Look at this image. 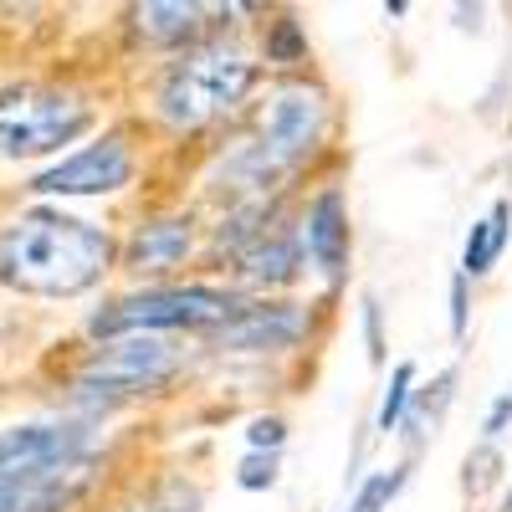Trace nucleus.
<instances>
[{
  "label": "nucleus",
  "mask_w": 512,
  "mask_h": 512,
  "mask_svg": "<svg viewBox=\"0 0 512 512\" xmlns=\"http://www.w3.org/2000/svg\"><path fill=\"white\" fill-rule=\"evenodd\" d=\"M113 267V236L62 210H26L0 231V282L26 297H77Z\"/></svg>",
  "instance_id": "f257e3e1"
},
{
  "label": "nucleus",
  "mask_w": 512,
  "mask_h": 512,
  "mask_svg": "<svg viewBox=\"0 0 512 512\" xmlns=\"http://www.w3.org/2000/svg\"><path fill=\"white\" fill-rule=\"evenodd\" d=\"M328 128V103L313 82H277L267 103L256 108V139L236 154L231 169H241L246 185H267L297 159H308Z\"/></svg>",
  "instance_id": "f03ea898"
},
{
  "label": "nucleus",
  "mask_w": 512,
  "mask_h": 512,
  "mask_svg": "<svg viewBox=\"0 0 512 512\" xmlns=\"http://www.w3.org/2000/svg\"><path fill=\"white\" fill-rule=\"evenodd\" d=\"M256 82V67L236 47H195L159 82V113L175 128H200L231 113Z\"/></svg>",
  "instance_id": "7ed1b4c3"
},
{
  "label": "nucleus",
  "mask_w": 512,
  "mask_h": 512,
  "mask_svg": "<svg viewBox=\"0 0 512 512\" xmlns=\"http://www.w3.org/2000/svg\"><path fill=\"white\" fill-rule=\"evenodd\" d=\"M88 128H93V108L77 93L41 88V82H21V88L0 93V154L11 159L57 154Z\"/></svg>",
  "instance_id": "20e7f679"
},
{
  "label": "nucleus",
  "mask_w": 512,
  "mask_h": 512,
  "mask_svg": "<svg viewBox=\"0 0 512 512\" xmlns=\"http://www.w3.org/2000/svg\"><path fill=\"white\" fill-rule=\"evenodd\" d=\"M241 308L236 292L221 287H154L139 297H118L108 313L93 318V333L128 338V333H154V328H221Z\"/></svg>",
  "instance_id": "39448f33"
},
{
  "label": "nucleus",
  "mask_w": 512,
  "mask_h": 512,
  "mask_svg": "<svg viewBox=\"0 0 512 512\" xmlns=\"http://www.w3.org/2000/svg\"><path fill=\"white\" fill-rule=\"evenodd\" d=\"M169 374H175V349L154 333H128V338L103 344L98 354H88V364L77 369V390L82 395H144Z\"/></svg>",
  "instance_id": "423d86ee"
},
{
  "label": "nucleus",
  "mask_w": 512,
  "mask_h": 512,
  "mask_svg": "<svg viewBox=\"0 0 512 512\" xmlns=\"http://www.w3.org/2000/svg\"><path fill=\"white\" fill-rule=\"evenodd\" d=\"M128 175H134V154H128L123 134H108L88 149H77L72 159L52 164L47 175H36L31 190L36 195H108V190H123Z\"/></svg>",
  "instance_id": "0eeeda50"
},
{
  "label": "nucleus",
  "mask_w": 512,
  "mask_h": 512,
  "mask_svg": "<svg viewBox=\"0 0 512 512\" xmlns=\"http://www.w3.org/2000/svg\"><path fill=\"white\" fill-rule=\"evenodd\" d=\"M88 461V431L77 425H16L0 436V477H41Z\"/></svg>",
  "instance_id": "6e6552de"
},
{
  "label": "nucleus",
  "mask_w": 512,
  "mask_h": 512,
  "mask_svg": "<svg viewBox=\"0 0 512 512\" xmlns=\"http://www.w3.org/2000/svg\"><path fill=\"white\" fill-rule=\"evenodd\" d=\"M221 349H241V354H262V349H287L303 338V313L287 303H256V308H236L231 323L216 328Z\"/></svg>",
  "instance_id": "1a4fd4ad"
},
{
  "label": "nucleus",
  "mask_w": 512,
  "mask_h": 512,
  "mask_svg": "<svg viewBox=\"0 0 512 512\" xmlns=\"http://www.w3.org/2000/svg\"><path fill=\"white\" fill-rule=\"evenodd\" d=\"M303 251L313 256V267L338 282L349 267V210H344V195L338 190H323L313 205H308V221H303Z\"/></svg>",
  "instance_id": "9d476101"
},
{
  "label": "nucleus",
  "mask_w": 512,
  "mask_h": 512,
  "mask_svg": "<svg viewBox=\"0 0 512 512\" xmlns=\"http://www.w3.org/2000/svg\"><path fill=\"white\" fill-rule=\"evenodd\" d=\"M88 487V461L41 477H0V512H62Z\"/></svg>",
  "instance_id": "9b49d317"
},
{
  "label": "nucleus",
  "mask_w": 512,
  "mask_h": 512,
  "mask_svg": "<svg viewBox=\"0 0 512 512\" xmlns=\"http://www.w3.org/2000/svg\"><path fill=\"white\" fill-rule=\"evenodd\" d=\"M297 256H303V241H297L292 226L262 216V226H251V236L236 246V262L251 282H287L297 272Z\"/></svg>",
  "instance_id": "f8f14e48"
},
{
  "label": "nucleus",
  "mask_w": 512,
  "mask_h": 512,
  "mask_svg": "<svg viewBox=\"0 0 512 512\" xmlns=\"http://www.w3.org/2000/svg\"><path fill=\"white\" fill-rule=\"evenodd\" d=\"M185 251H190V221L185 216L149 221L134 236V246H128V267H134V272H164V267L185 262Z\"/></svg>",
  "instance_id": "ddd939ff"
},
{
  "label": "nucleus",
  "mask_w": 512,
  "mask_h": 512,
  "mask_svg": "<svg viewBox=\"0 0 512 512\" xmlns=\"http://www.w3.org/2000/svg\"><path fill=\"white\" fill-rule=\"evenodd\" d=\"M507 221H512V205L497 200V205H492V216L472 226V236H466V251H461V277H482V272H492V262H497L502 246H507Z\"/></svg>",
  "instance_id": "4468645a"
},
{
  "label": "nucleus",
  "mask_w": 512,
  "mask_h": 512,
  "mask_svg": "<svg viewBox=\"0 0 512 512\" xmlns=\"http://www.w3.org/2000/svg\"><path fill=\"white\" fill-rule=\"evenodd\" d=\"M200 6H139L134 11V26L149 36V41H159V47H180L185 36H195L200 31Z\"/></svg>",
  "instance_id": "2eb2a0df"
},
{
  "label": "nucleus",
  "mask_w": 512,
  "mask_h": 512,
  "mask_svg": "<svg viewBox=\"0 0 512 512\" xmlns=\"http://www.w3.org/2000/svg\"><path fill=\"white\" fill-rule=\"evenodd\" d=\"M123 512H200V492H195L190 482H164V487H154L144 502L123 507Z\"/></svg>",
  "instance_id": "dca6fc26"
},
{
  "label": "nucleus",
  "mask_w": 512,
  "mask_h": 512,
  "mask_svg": "<svg viewBox=\"0 0 512 512\" xmlns=\"http://www.w3.org/2000/svg\"><path fill=\"white\" fill-rule=\"evenodd\" d=\"M267 57L272 62H303L308 57V36L297 31V21H272V36H267Z\"/></svg>",
  "instance_id": "f3484780"
},
{
  "label": "nucleus",
  "mask_w": 512,
  "mask_h": 512,
  "mask_svg": "<svg viewBox=\"0 0 512 512\" xmlns=\"http://www.w3.org/2000/svg\"><path fill=\"white\" fill-rule=\"evenodd\" d=\"M410 384H415V369L400 364L395 379H390V395H384V405H379V431H395V425H400V410H405V400L415 395Z\"/></svg>",
  "instance_id": "a211bd4d"
},
{
  "label": "nucleus",
  "mask_w": 512,
  "mask_h": 512,
  "mask_svg": "<svg viewBox=\"0 0 512 512\" xmlns=\"http://www.w3.org/2000/svg\"><path fill=\"white\" fill-rule=\"evenodd\" d=\"M405 482V472H379V477H369L364 487H359V497H354V507L349 512H379L384 502L395 497V487Z\"/></svg>",
  "instance_id": "6ab92c4d"
},
{
  "label": "nucleus",
  "mask_w": 512,
  "mask_h": 512,
  "mask_svg": "<svg viewBox=\"0 0 512 512\" xmlns=\"http://www.w3.org/2000/svg\"><path fill=\"white\" fill-rule=\"evenodd\" d=\"M277 477V456H246L241 461V487H272Z\"/></svg>",
  "instance_id": "aec40b11"
},
{
  "label": "nucleus",
  "mask_w": 512,
  "mask_h": 512,
  "mask_svg": "<svg viewBox=\"0 0 512 512\" xmlns=\"http://www.w3.org/2000/svg\"><path fill=\"white\" fill-rule=\"evenodd\" d=\"M246 441L256 446V451H277L282 446V420H251V431H246Z\"/></svg>",
  "instance_id": "412c9836"
},
{
  "label": "nucleus",
  "mask_w": 512,
  "mask_h": 512,
  "mask_svg": "<svg viewBox=\"0 0 512 512\" xmlns=\"http://www.w3.org/2000/svg\"><path fill=\"white\" fill-rule=\"evenodd\" d=\"M507 415H512V395H502V400L492 405V415H487V436H502V425H507Z\"/></svg>",
  "instance_id": "4be33fe9"
}]
</instances>
